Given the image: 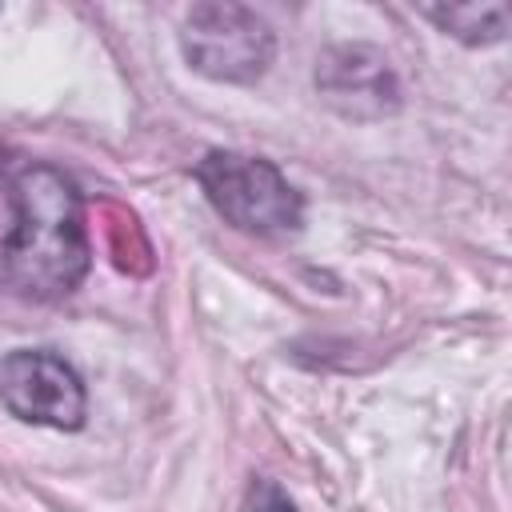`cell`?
<instances>
[{
	"instance_id": "obj_1",
	"label": "cell",
	"mask_w": 512,
	"mask_h": 512,
	"mask_svg": "<svg viewBox=\"0 0 512 512\" xmlns=\"http://www.w3.org/2000/svg\"><path fill=\"white\" fill-rule=\"evenodd\" d=\"M12 224L0 244L4 284L36 304L64 300L92 264L84 196L52 164H28L8 184Z\"/></svg>"
},
{
	"instance_id": "obj_2",
	"label": "cell",
	"mask_w": 512,
	"mask_h": 512,
	"mask_svg": "<svg viewBox=\"0 0 512 512\" xmlns=\"http://www.w3.org/2000/svg\"><path fill=\"white\" fill-rule=\"evenodd\" d=\"M196 184L208 204L248 236H284L304 224V196L264 156L212 148L196 164Z\"/></svg>"
},
{
	"instance_id": "obj_3",
	"label": "cell",
	"mask_w": 512,
	"mask_h": 512,
	"mask_svg": "<svg viewBox=\"0 0 512 512\" xmlns=\"http://www.w3.org/2000/svg\"><path fill=\"white\" fill-rule=\"evenodd\" d=\"M184 60L220 84H252L268 72L276 56V36L268 20L244 4H196L180 28Z\"/></svg>"
},
{
	"instance_id": "obj_4",
	"label": "cell",
	"mask_w": 512,
	"mask_h": 512,
	"mask_svg": "<svg viewBox=\"0 0 512 512\" xmlns=\"http://www.w3.org/2000/svg\"><path fill=\"white\" fill-rule=\"evenodd\" d=\"M0 404L24 420L76 432L88 416L80 372L48 348H12L0 356Z\"/></svg>"
},
{
	"instance_id": "obj_5",
	"label": "cell",
	"mask_w": 512,
	"mask_h": 512,
	"mask_svg": "<svg viewBox=\"0 0 512 512\" xmlns=\"http://www.w3.org/2000/svg\"><path fill=\"white\" fill-rule=\"evenodd\" d=\"M316 92L344 120H384L400 108V80L372 44H336L316 60Z\"/></svg>"
},
{
	"instance_id": "obj_6",
	"label": "cell",
	"mask_w": 512,
	"mask_h": 512,
	"mask_svg": "<svg viewBox=\"0 0 512 512\" xmlns=\"http://www.w3.org/2000/svg\"><path fill=\"white\" fill-rule=\"evenodd\" d=\"M424 16L444 36L472 48L500 44L508 32V4H448V8H424Z\"/></svg>"
},
{
	"instance_id": "obj_7",
	"label": "cell",
	"mask_w": 512,
	"mask_h": 512,
	"mask_svg": "<svg viewBox=\"0 0 512 512\" xmlns=\"http://www.w3.org/2000/svg\"><path fill=\"white\" fill-rule=\"evenodd\" d=\"M248 512H296V504H292V500H288L272 480H264V484H256Z\"/></svg>"
},
{
	"instance_id": "obj_8",
	"label": "cell",
	"mask_w": 512,
	"mask_h": 512,
	"mask_svg": "<svg viewBox=\"0 0 512 512\" xmlns=\"http://www.w3.org/2000/svg\"><path fill=\"white\" fill-rule=\"evenodd\" d=\"M0 180H4V152H0Z\"/></svg>"
}]
</instances>
